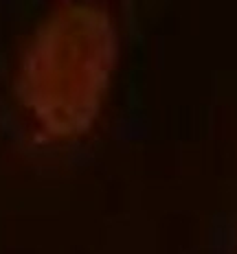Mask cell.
<instances>
[{"label":"cell","instance_id":"1","mask_svg":"<svg viewBox=\"0 0 237 254\" xmlns=\"http://www.w3.org/2000/svg\"><path fill=\"white\" fill-rule=\"evenodd\" d=\"M117 60V33L99 4H62L26 46L20 99L46 136L71 140L94 123Z\"/></svg>","mask_w":237,"mask_h":254}]
</instances>
